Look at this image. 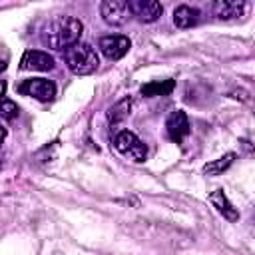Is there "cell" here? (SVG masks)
<instances>
[{
    "label": "cell",
    "instance_id": "cell-1",
    "mask_svg": "<svg viewBox=\"0 0 255 255\" xmlns=\"http://www.w3.org/2000/svg\"><path fill=\"white\" fill-rule=\"evenodd\" d=\"M82 30H84V24L78 18H74V16H56L44 28L42 40L48 48L66 52L68 48H72L74 44L80 42Z\"/></svg>",
    "mask_w": 255,
    "mask_h": 255
},
{
    "label": "cell",
    "instance_id": "cell-2",
    "mask_svg": "<svg viewBox=\"0 0 255 255\" xmlns=\"http://www.w3.org/2000/svg\"><path fill=\"white\" fill-rule=\"evenodd\" d=\"M64 62H66L68 70L76 76H90L100 66L96 50L86 42H78L72 48H68L64 52Z\"/></svg>",
    "mask_w": 255,
    "mask_h": 255
},
{
    "label": "cell",
    "instance_id": "cell-3",
    "mask_svg": "<svg viewBox=\"0 0 255 255\" xmlns=\"http://www.w3.org/2000/svg\"><path fill=\"white\" fill-rule=\"evenodd\" d=\"M100 14L110 26H124L131 16V6L126 0H104L100 6Z\"/></svg>",
    "mask_w": 255,
    "mask_h": 255
},
{
    "label": "cell",
    "instance_id": "cell-4",
    "mask_svg": "<svg viewBox=\"0 0 255 255\" xmlns=\"http://www.w3.org/2000/svg\"><path fill=\"white\" fill-rule=\"evenodd\" d=\"M114 143H116V149H118L120 153L131 157L133 161H143L145 155H147V147H145V145L141 143V139H139L133 131H129V129L120 131V133L116 135Z\"/></svg>",
    "mask_w": 255,
    "mask_h": 255
},
{
    "label": "cell",
    "instance_id": "cell-5",
    "mask_svg": "<svg viewBox=\"0 0 255 255\" xmlns=\"http://www.w3.org/2000/svg\"><path fill=\"white\" fill-rule=\"evenodd\" d=\"M18 92L38 102H50L56 96V86L52 80H46V78H28L18 86Z\"/></svg>",
    "mask_w": 255,
    "mask_h": 255
},
{
    "label": "cell",
    "instance_id": "cell-6",
    "mask_svg": "<svg viewBox=\"0 0 255 255\" xmlns=\"http://www.w3.org/2000/svg\"><path fill=\"white\" fill-rule=\"evenodd\" d=\"M98 48L102 50V54L108 60H120L128 54V50L131 48V42L128 36L122 34H110V36H102L98 42Z\"/></svg>",
    "mask_w": 255,
    "mask_h": 255
},
{
    "label": "cell",
    "instance_id": "cell-7",
    "mask_svg": "<svg viewBox=\"0 0 255 255\" xmlns=\"http://www.w3.org/2000/svg\"><path fill=\"white\" fill-rule=\"evenodd\" d=\"M189 120H187V116H185V112H181V110H175V112H171L169 116H167V120H165V131H167V137L171 139V141H175V143H179L187 133H189Z\"/></svg>",
    "mask_w": 255,
    "mask_h": 255
},
{
    "label": "cell",
    "instance_id": "cell-8",
    "mask_svg": "<svg viewBox=\"0 0 255 255\" xmlns=\"http://www.w3.org/2000/svg\"><path fill=\"white\" fill-rule=\"evenodd\" d=\"M211 14L219 20H231V18H239L245 14L247 10V2L245 0H215L211 6Z\"/></svg>",
    "mask_w": 255,
    "mask_h": 255
},
{
    "label": "cell",
    "instance_id": "cell-9",
    "mask_svg": "<svg viewBox=\"0 0 255 255\" xmlns=\"http://www.w3.org/2000/svg\"><path fill=\"white\" fill-rule=\"evenodd\" d=\"M20 68L22 70H32V72H48V70L54 68V58L48 52L28 50V52H24V56L20 60Z\"/></svg>",
    "mask_w": 255,
    "mask_h": 255
},
{
    "label": "cell",
    "instance_id": "cell-10",
    "mask_svg": "<svg viewBox=\"0 0 255 255\" xmlns=\"http://www.w3.org/2000/svg\"><path fill=\"white\" fill-rule=\"evenodd\" d=\"M129 6H131L133 16H137V20L145 24L155 22L163 12V6L155 0H131Z\"/></svg>",
    "mask_w": 255,
    "mask_h": 255
},
{
    "label": "cell",
    "instance_id": "cell-11",
    "mask_svg": "<svg viewBox=\"0 0 255 255\" xmlns=\"http://www.w3.org/2000/svg\"><path fill=\"white\" fill-rule=\"evenodd\" d=\"M209 201H211V205L227 219V221H237L239 219V211L233 207V203L227 199V195H225V191L223 189H215L211 195H209Z\"/></svg>",
    "mask_w": 255,
    "mask_h": 255
},
{
    "label": "cell",
    "instance_id": "cell-12",
    "mask_svg": "<svg viewBox=\"0 0 255 255\" xmlns=\"http://www.w3.org/2000/svg\"><path fill=\"white\" fill-rule=\"evenodd\" d=\"M197 20H199V10L193 8V6L179 4L173 10V24L177 28H191V26L197 24Z\"/></svg>",
    "mask_w": 255,
    "mask_h": 255
},
{
    "label": "cell",
    "instance_id": "cell-13",
    "mask_svg": "<svg viewBox=\"0 0 255 255\" xmlns=\"http://www.w3.org/2000/svg\"><path fill=\"white\" fill-rule=\"evenodd\" d=\"M175 88V80H153L141 86V96L145 98H153V96H167L171 94Z\"/></svg>",
    "mask_w": 255,
    "mask_h": 255
},
{
    "label": "cell",
    "instance_id": "cell-14",
    "mask_svg": "<svg viewBox=\"0 0 255 255\" xmlns=\"http://www.w3.org/2000/svg\"><path fill=\"white\" fill-rule=\"evenodd\" d=\"M233 161H235V153H233V151H229V153L221 155L219 159H213V161L205 163V165H203V171H205L207 175H221L225 169H229V167H231V163H233Z\"/></svg>",
    "mask_w": 255,
    "mask_h": 255
},
{
    "label": "cell",
    "instance_id": "cell-15",
    "mask_svg": "<svg viewBox=\"0 0 255 255\" xmlns=\"http://www.w3.org/2000/svg\"><path fill=\"white\" fill-rule=\"evenodd\" d=\"M129 110H131V98H124V100H120L118 104H114L110 108L108 120L112 124H118V122H122V120H126L129 116Z\"/></svg>",
    "mask_w": 255,
    "mask_h": 255
},
{
    "label": "cell",
    "instance_id": "cell-16",
    "mask_svg": "<svg viewBox=\"0 0 255 255\" xmlns=\"http://www.w3.org/2000/svg\"><path fill=\"white\" fill-rule=\"evenodd\" d=\"M0 114H2L4 120H14L18 116V106L14 102H10V100L4 98L2 104H0Z\"/></svg>",
    "mask_w": 255,
    "mask_h": 255
}]
</instances>
